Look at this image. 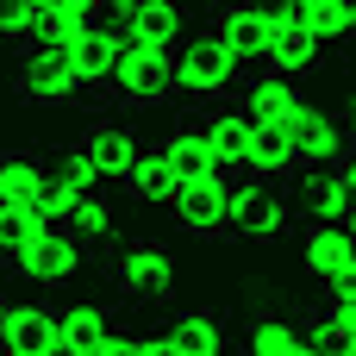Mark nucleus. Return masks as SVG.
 I'll use <instances>...</instances> for the list:
<instances>
[{
  "label": "nucleus",
  "mask_w": 356,
  "mask_h": 356,
  "mask_svg": "<svg viewBox=\"0 0 356 356\" xmlns=\"http://www.w3.org/2000/svg\"><path fill=\"white\" fill-rule=\"evenodd\" d=\"M56 175H63L69 188H81V194H100V181H106V175H100V169L88 163V150H81V144H75V150H63V163H56Z\"/></svg>",
  "instance_id": "cd10ccee"
},
{
  "label": "nucleus",
  "mask_w": 356,
  "mask_h": 356,
  "mask_svg": "<svg viewBox=\"0 0 356 356\" xmlns=\"http://www.w3.org/2000/svg\"><path fill=\"white\" fill-rule=\"evenodd\" d=\"M213 38H219V44H225L244 69H250V63L263 69V63H269V50H275V38H282V25H275L257 0H232V6H219Z\"/></svg>",
  "instance_id": "0eeeda50"
},
{
  "label": "nucleus",
  "mask_w": 356,
  "mask_h": 356,
  "mask_svg": "<svg viewBox=\"0 0 356 356\" xmlns=\"http://www.w3.org/2000/svg\"><path fill=\"white\" fill-rule=\"evenodd\" d=\"M19 94L31 106H69L81 94L75 81V63L56 56V50H19Z\"/></svg>",
  "instance_id": "6e6552de"
},
{
  "label": "nucleus",
  "mask_w": 356,
  "mask_h": 356,
  "mask_svg": "<svg viewBox=\"0 0 356 356\" xmlns=\"http://www.w3.org/2000/svg\"><path fill=\"white\" fill-rule=\"evenodd\" d=\"M113 288H119L125 300H163V294L175 288V257H169V244L131 238V244L113 257Z\"/></svg>",
  "instance_id": "423d86ee"
},
{
  "label": "nucleus",
  "mask_w": 356,
  "mask_h": 356,
  "mask_svg": "<svg viewBox=\"0 0 356 356\" xmlns=\"http://www.w3.org/2000/svg\"><path fill=\"white\" fill-rule=\"evenodd\" d=\"M300 350H307V338H300V325L282 319V313H263V319H250V332H244V356H300Z\"/></svg>",
  "instance_id": "4be33fe9"
},
{
  "label": "nucleus",
  "mask_w": 356,
  "mask_h": 356,
  "mask_svg": "<svg viewBox=\"0 0 356 356\" xmlns=\"http://www.w3.org/2000/svg\"><path fill=\"white\" fill-rule=\"evenodd\" d=\"M344 138H350V144H356V100H350V106H344Z\"/></svg>",
  "instance_id": "473e14b6"
},
{
  "label": "nucleus",
  "mask_w": 356,
  "mask_h": 356,
  "mask_svg": "<svg viewBox=\"0 0 356 356\" xmlns=\"http://www.w3.org/2000/svg\"><path fill=\"white\" fill-rule=\"evenodd\" d=\"M119 50H125V44H119V31L94 25V38H88V44L69 56V63H75V81H81V88H106V81H113V63H119Z\"/></svg>",
  "instance_id": "412c9836"
},
{
  "label": "nucleus",
  "mask_w": 356,
  "mask_h": 356,
  "mask_svg": "<svg viewBox=\"0 0 356 356\" xmlns=\"http://www.w3.org/2000/svg\"><path fill=\"white\" fill-rule=\"evenodd\" d=\"M300 250H307V275L319 282V288H332L344 269L356 263V238L350 225H325V219H307V232H300Z\"/></svg>",
  "instance_id": "1a4fd4ad"
},
{
  "label": "nucleus",
  "mask_w": 356,
  "mask_h": 356,
  "mask_svg": "<svg viewBox=\"0 0 356 356\" xmlns=\"http://www.w3.org/2000/svg\"><path fill=\"white\" fill-rule=\"evenodd\" d=\"M238 88H250V81H244V63H238L213 31H200V38H188V44L175 50V94H181V100H225V94H238Z\"/></svg>",
  "instance_id": "f257e3e1"
},
{
  "label": "nucleus",
  "mask_w": 356,
  "mask_h": 356,
  "mask_svg": "<svg viewBox=\"0 0 356 356\" xmlns=\"http://www.w3.org/2000/svg\"><path fill=\"white\" fill-rule=\"evenodd\" d=\"M163 156H169L175 181H207V175H225V169L213 163V144H207V125H175V131L163 138Z\"/></svg>",
  "instance_id": "dca6fc26"
},
{
  "label": "nucleus",
  "mask_w": 356,
  "mask_h": 356,
  "mask_svg": "<svg viewBox=\"0 0 356 356\" xmlns=\"http://www.w3.org/2000/svg\"><path fill=\"white\" fill-rule=\"evenodd\" d=\"M69 232H75L81 244H94V238H113V207H106V194H88V200H81V213L69 219Z\"/></svg>",
  "instance_id": "a878e982"
},
{
  "label": "nucleus",
  "mask_w": 356,
  "mask_h": 356,
  "mask_svg": "<svg viewBox=\"0 0 356 356\" xmlns=\"http://www.w3.org/2000/svg\"><path fill=\"white\" fill-rule=\"evenodd\" d=\"M38 31V19H31V6L25 0H0V38H13V44H25Z\"/></svg>",
  "instance_id": "c85d7f7f"
},
{
  "label": "nucleus",
  "mask_w": 356,
  "mask_h": 356,
  "mask_svg": "<svg viewBox=\"0 0 356 356\" xmlns=\"http://www.w3.org/2000/svg\"><path fill=\"white\" fill-rule=\"evenodd\" d=\"M344 356H356V350H344Z\"/></svg>",
  "instance_id": "f704fd0d"
},
{
  "label": "nucleus",
  "mask_w": 356,
  "mask_h": 356,
  "mask_svg": "<svg viewBox=\"0 0 356 356\" xmlns=\"http://www.w3.org/2000/svg\"><path fill=\"white\" fill-rule=\"evenodd\" d=\"M106 313L100 307H69L56 313V338H63V356H100L106 350Z\"/></svg>",
  "instance_id": "aec40b11"
},
{
  "label": "nucleus",
  "mask_w": 356,
  "mask_h": 356,
  "mask_svg": "<svg viewBox=\"0 0 356 356\" xmlns=\"http://www.w3.org/2000/svg\"><path fill=\"white\" fill-rule=\"evenodd\" d=\"M81 263H88V244H81L75 232L50 225L38 244H25V250L6 257L0 269H6V275H25V282H38V288H69V282L81 275Z\"/></svg>",
  "instance_id": "7ed1b4c3"
},
{
  "label": "nucleus",
  "mask_w": 356,
  "mask_h": 356,
  "mask_svg": "<svg viewBox=\"0 0 356 356\" xmlns=\"http://www.w3.org/2000/svg\"><path fill=\"white\" fill-rule=\"evenodd\" d=\"M100 6H106V0H100Z\"/></svg>",
  "instance_id": "c9c22d12"
},
{
  "label": "nucleus",
  "mask_w": 356,
  "mask_h": 356,
  "mask_svg": "<svg viewBox=\"0 0 356 356\" xmlns=\"http://www.w3.org/2000/svg\"><path fill=\"white\" fill-rule=\"evenodd\" d=\"M344 225H350V238H356V213H350V219H344Z\"/></svg>",
  "instance_id": "72a5a7b5"
},
{
  "label": "nucleus",
  "mask_w": 356,
  "mask_h": 356,
  "mask_svg": "<svg viewBox=\"0 0 356 356\" xmlns=\"http://www.w3.org/2000/svg\"><path fill=\"white\" fill-rule=\"evenodd\" d=\"M307 213L325 225H344V194H338V169H313L307 175Z\"/></svg>",
  "instance_id": "393cba45"
},
{
  "label": "nucleus",
  "mask_w": 356,
  "mask_h": 356,
  "mask_svg": "<svg viewBox=\"0 0 356 356\" xmlns=\"http://www.w3.org/2000/svg\"><path fill=\"white\" fill-rule=\"evenodd\" d=\"M6 356H63V338H56V313L44 307H13L6 319Z\"/></svg>",
  "instance_id": "2eb2a0df"
},
{
  "label": "nucleus",
  "mask_w": 356,
  "mask_h": 356,
  "mask_svg": "<svg viewBox=\"0 0 356 356\" xmlns=\"http://www.w3.org/2000/svg\"><path fill=\"white\" fill-rule=\"evenodd\" d=\"M300 100H307V94H300V81L257 75V81L244 88V100H238V106L250 113V125H257V131H269V125H288V119L300 113Z\"/></svg>",
  "instance_id": "9d476101"
},
{
  "label": "nucleus",
  "mask_w": 356,
  "mask_h": 356,
  "mask_svg": "<svg viewBox=\"0 0 356 356\" xmlns=\"http://www.w3.org/2000/svg\"><path fill=\"white\" fill-rule=\"evenodd\" d=\"M169 338H175L181 356H225V332H219L213 313H181V319L169 325Z\"/></svg>",
  "instance_id": "5701e85b"
},
{
  "label": "nucleus",
  "mask_w": 356,
  "mask_h": 356,
  "mask_svg": "<svg viewBox=\"0 0 356 356\" xmlns=\"http://www.w3.org/2000/svg\"><path fill=\"white\" fill-rule=\"evenodd\" d=\"M81 150H88V163L106 175V181H125V169H131V156L144 150L125 125H113V119H94L88 131H81Z\"/></svg>",
  "instance_id": "f8f14e48"
},
{
  "label": "nucleus",
  "mask_w": 356,
  "mask_h": 356,
  "mask_svg": "<svg viewBox=\"0 0 356 356\" xmlns=\"http://www.w3.org/2000/svg\"><path fill=\"white\" fill-rule=\"evenodd\" d=\"M263 188H282V181H294L300 175V163H294V144H288V131L282 125H269V131H257V150H250V163H244Z\"/></svg>",
  "instance_id": "6ab92c4d"
},
{
  "label": "nucleus",
  "mask_w": 356,
  "mask_h": 356,
  "mask_svg": "<svg viewBox=\"0 0 356 356\" xmlns=\"http://www.w3.org/2000/svg\"><path fill=\"white\" fill-rule=\"evenodd\" d=\"M144 356H181V350H175V338L163 332V338H144Z\"/></svg>",
  "instance_id": "2f4dec72"
},
{
  "label": "nucleus",
  "mask_w": 356,
  "mask_h": 356,
  "mask_svg": "<svg viewBox=\"0 0 356 356\" xmlns=\"http://www.w3.org/2000/svg\"><path fill=\"white\" fill-rule=\"evenodd\" d=\"M169 213H175V225H181L188 238H238V232H232V175L175 181Z\"/></svg>",
  "instance_id": "39448f33"
},
{
  "label": "nucleus",
  "mask_w": 356,
  "mask_h": 356,
  "mask_svg": "<svg viewBox=\"0 0 356 356\" xmlns=\"http://www.w3.org/2000/svg\"><path fill=\"white\" fill-rule=\"evenodd\" d=\"M0 356H6V350H0Z\"/></svg>",
  "instance_id": "e433bc0d"
},
{
  "label": "nucleus",
  "mask_w": 356,
  "mask_h": 356,
  "mask_svg": "<svg viewBox=\"0 0 356 356\" xmlns=\"http://www.w3.org/2000/svg\"><path fill=\"white\" fill-rule=\"evenodd\" d=\"M319 56H325V44H319L313 31L288 25V31L275 38V50H269L263 75H282V81H300V75H313V69H319Z\"/></svg>",
  "instance_id": "a211bd4d"
},
{
  "label": "nucleus",
  "mask_w": 356,
  "mask_h": 356,
  "mask_svg": "<svg viewBox=\"0 0 356 356\" xmlns=\"http://www.w3.org/2000/svg\"><path fill=\"white\" fill-rule=\"evenodd\" d=\"M338 194H344V219H350V213H356V175L338 169Z\"/></svg>",
  "instance_id": "7c9ffc66"
},
{
  "label": "nucleus",
  "mask_w": 356,
  "mask_h": 356,
  "mask_svg": "<svg viewBox=\"0 0 356 356\" xmlns=\"http://www.w3.org/2000/svg\"><path fill=\"white\" fill-rule=\"evenodd\" d=\"M119 188H125L131 200H144V207H169V200H175V169H169L163 144H144V150L131 156V169H125Z\"/></svg>",
  "instance_id": "4468645a"
},
{
  "label": "nucleus",
  "mask_w": 356,
  "mask_h": 356,
  "mask_svg": "<svg viewBox=\"0 0 356 356\" xmlns=\"http://www.w3.org/2000/svg\"><path fill=\"white\" fill-rule=\"evenodd\" d=\"M125 50H119V63H113V94L125 100V106H163V100H175V50H144V44H131V38H119Z\"/></svg>",
  "instance_id": "f03ea898"
},
{
  "label": "nucleus",
  "mask_w": 356,
  "mask_h": 356,
  "mask_svg": "<svg viewBox=\"0 0 356 356\" xmlns=\"http://www.w3.org/2000/svg\"><path fill=\"white\" fill-rule=\"evenodd\" d=\"M207 144H213V163H219V169H244L250 150H257V125H250V113H244V106L213 113V119H207Z\"/></svg>",
  "instance_id": "ddd939ff"
},
{
  "label": "nucleus",
  "mask_w": 356,
  "mask_h": 356,
  "mask_svg": "<svg viewBox=\"0 0 356 356\" xmlns=\"http://www.w3.org/2000/svg\"><path fill=\"white\" fill-rule=\"evenodd\" d=\"M319 325L332 332V344H338V350H356V300H325Z\"/></svg>",
  "instance_id": "bb28decb"
},
{
  "label": "nucleus",
  "mask_w": 356,
  "mask_h": 356,
  "mask_svg": "<svg viewBox=\"0 0 356 356\" xmlns=\"http://www.w3.org/2000/svg\"><path fill=\"white\" fill-rule=\"evenodd\" d=\"M282 131H288V144H294L300 175H313V169H338V163H344V150H350L344 119H338L332 106H313V100H300V113H294Z\"/></svg>",
  "instance_id": "20e7f679"
},
{
  "label": "nucleus",
  "mask_w": 356,
  "mask_h": 356,
  "mask_svg": "<svg viewBox=\"0 0 356 356\" xmlns=\"http://www.w3.org/2000/svg\"><path fill=\"white\" fill-rule=\"evenodd\" d=\"M50 169L38 163V150H6L0 156V207H38Z\"/></svg>",
  "instance_id": "f3484780"
},
{
  "label": "nucleus",
  "mask_w": 356,
  "mask_h": 356,
  "mask_svg": "<svg viewBox=\"0 0 356 356\" xmlns=\"http://www.w3.org/2000/svg\"><path fill=\"white\" fill-rule=\"evenodd\" d=\"M119 38H131L144 50H181L188 44V13H181V0H144L131 31H119Z\"/></svg>",
  "instance_id": "9b49d317"
},
{
  "label": "nucleus",
  "mask_w": 356,
  "mask_h": 356,
  "mask_svg": "<svg viewBox=\"0 0 356 356\" xmlns=\"http://www.w3.org/2000/svg\"><path fill=\"white\" fill-rule=\"evenodd\" d=\"M100 356H144V338H131V332H119V325H113V332H106V350Z\"/></svg>",
  "instance_id": "c756f323"
},
{
  "label": "nucleus",
  "mask_w": 356,
  "mask_h": 356,
  "mask_svg": "<svg viewBox=\"0 0 356 356\" xmlns=\"http://www.w3.org/2000/svg\"><path fill=\"white\" fill-rule=\"evenodd\" d=\"M81 200H88V194H81V188H69V181H63V175H50V181H44V194H38V207H31V213H38V219H44V225H63V232H69V219H75V213H81Z\"/></svg>",
  "instance_id": "b1692460"
}]
</instances>
